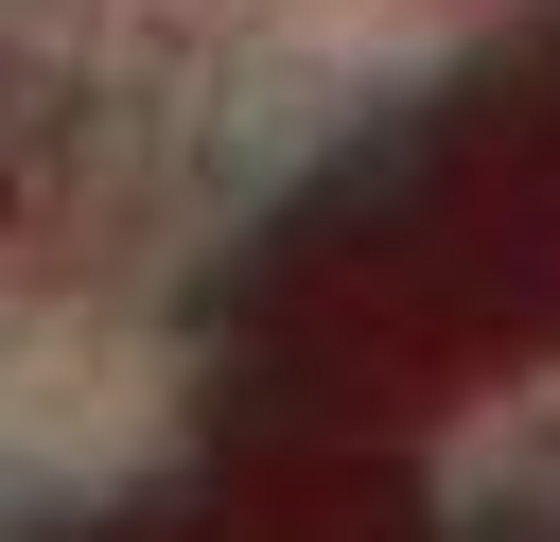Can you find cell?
<instances>
[{
  "label": "cell",
  "instance_id": "1",
  "mask_svg": "<svg viewBox=\"0 0 560 542\" xmlns=\"http://www.w3.org/2000/svg\"><path fill=\"white\" fill-rule=\"evenodd\" d=\"M420 507L455 542H560V367H508L490 402H455V437L420 455Z\"/></svg>",
  "mask_w": 560,
  "mask_h": 542
}]
</instances>
